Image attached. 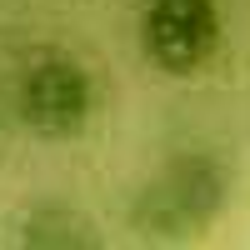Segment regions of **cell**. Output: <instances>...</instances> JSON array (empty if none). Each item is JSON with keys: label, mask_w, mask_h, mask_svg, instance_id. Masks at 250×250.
<instances>
[{"label": "cell", "mask_w": 250, "mask_h": 250, "mask_svg": "<svg viewBox=\"0 0 250 250\" xmlns=\"http://www.w3.org/2000/svg\"><path fill=\"white\" fill-rule=\"evenodd\" d=\"M230 195V175L225 165L205 150L175 155L140 185V195L130 205V225L145 240H190L225 210Z\"/></svg>", "instance_id": "6da1fadb"}, {"label": "cell", "mask_w": 250, "mask_h": 250, "mask_svg": "<svg viewBox=\"0 0 250 250\" xmlns=\"http://www.w3.org/2000/svg\"><path fill=\"white\" fill-rule=\"evenodd\" d=\"M15 110L25 120V130L40 140H70L85 130L95 110V80L65 50H40L15 85Z\"/></svg>", "instance_id": "7a4b0ae2"}, {"label": "cell", "mask_w": 250, "mask_h": 250, "mask_svg": "<svg viewBox=\"0 0 250 250\" xmlns=\"http://www.w3.org/2000/svg\"><path fill=\"white\" fill-rule=\"evenodd\" d=\"M225 20L215 0H145L140 50L165 75H200L220 55Z\"/></svg>", "instance_id": "3957f363"}, {"label": "cell", "mask_w": 250, "mask_h": 250, "mask_svg": "<svg viewBox=\"0 0 250 250\" xmlns=\"http://www.w3.org/2000/svg\"><path fill=\"white\" fill-rule=\"evenodd\" d=\"M20 245H40V250H80V245H100L90 215H80L65 200H40L20 220Z\"/></svg>", "instance_id": "277c9868"}]
</instances>
